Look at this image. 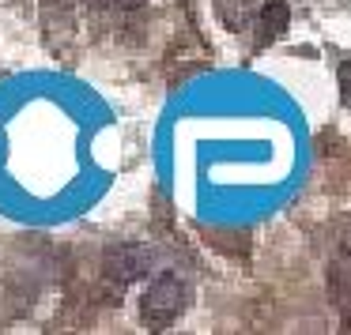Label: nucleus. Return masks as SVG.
I'll return each instance as SVG.
<instances>
[{"mask_svg":"<svg viewBox=\"0 0 351 335\" xmlns=\"http://www.w3.org/2000/svg\"><path fill=\"white\" fill-rule=\"evenodd\" d=\"M84 4L102 12V16H136L144 8V0H84Z\"/></svg>","mask_w":351,"mask_h":335,"instance_id":"6","label":"nucleus"},{"mask_svg":"<svg viewBox=\"0 0 351 335\" xmlns=\"http://www.w3.org/2000/svg\"><path fill=\"white\" fill-rule=\"evenodd\" d=\"M253 23H257V49L272 46V42L283 38V31L291 27V4L287 0H265Z\"/></svg>","mask_w":351,"mask_h":335,"instance_id":"4","label":"nucleus"},{"mask_svg":"<svg viewBox=\"0 0 351 335\" xmlns=\"http://www.w3.org/2000/svg\"><path fill=\"white\" fill-rule=\"evenodd\" d=\"M328 297L351 320V237H343L340 249L328 260Z\"/></svg>","mask_w":351,"mask_h":335,"instance_id":"3","label":"nucleus"},{"mask_svg":"<svg viewBox=\"0 0 351 335\" xmlns=\"http://www.w3.org/2000/svg\"><path fill=\"white\" fill-rule=\"evenodd\" d=\"M185 305H189V282L182 275L167 271L147 282L144 302H140V317H144V324H152V332H162L167 324H174L182 317Z\"/></svg>","mask_w":351,"mask_h":335,"instance_id":"1","label":"nucleus"},{"mask_svg":"<svg viewBox=\"0 0 351 335\" xmlns=\"http://www.w3.org/2000/svg\"><path fill=\"white\" fill-rule=\"evenodd\" d=\"M261 0H215V16L223 19L227 31H245L257 19Z\"/></svg>","mask_w":351,"mask_h":335,"instance_id":"5","label":"nucleus"},{"mask_svg":"<svg viewBox=\"0 0 351 335\" xmlns=\"http://www.w3.org/2000/svg\"><path fill=\"white\" fill-rule=\"evenodd\" d=\"M336 87H340V102L351 109V61H343L336 68Z\"/></svg>","mask_w":351,"mask_h":335,"instance_id":"7","label":"nucleus"},{"mask_svg":"<svg viewBox=\"0 0 351 335\" xmlns=\"http://www.w3.org/2000/svg\"><path fill=\"white\" fill-rule=\"evenodd\" d=\"M147 260H152V252L140 241H117L102 252V279L117 294V290H125L129 282H136L147 271Z\"/></svg>","mask_w":351,"mask_h":335,"instance_id":"2","label":"nucleus"}]
</instances>
